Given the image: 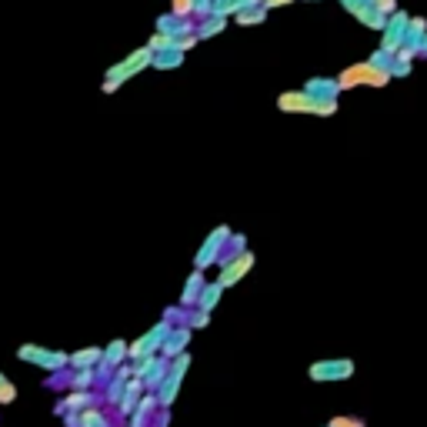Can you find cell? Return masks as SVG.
I'll list each match as a JSON object with an SVG mask.
<instances>
[{
    "instance_id": "cell-9",
    "label": "cell",
    "mask_w": 427,
    "mask_h": 427,
    "mask_svg": "<svg viewBox=\"0 0 427 427\" xmlns=\"http://www.w3.org/2000/svg\"><path fill=\"white\" fill-rule=\"evenodd\" d=\"M17 401V387L11 384L7 374H0V404H13Z\"/></svg>"
},
{
    "instance_id": "cell-3",
    "label": "cell",
    "mask_w": 427,
    "mask_h": 427,
    "mask_svg": "<svg viewBox=\"0 0 427 427\" xmlns=\"http://www.w3.org/2000/svg\"><path fill=\"white\" fill-rule=\"evenodd\" d=\"M17 357H21V361L37 364V367H47V371H60V367L70 361L67 354H60V351H40V347H21V351H17Z\"/></svg>"
},
{
    "instance_id": "cell-11",
    "label": "cell",
    "mask_w": 427,
    "mask_h": 427,
    "mask_svg": "<svg viewBox=\"0 0 427 427\" xmlns=\"http://www.w3.org/2000/svg\"><path fill=\"white\" fill-rule=\"evenodd\" d=\"M90 404V397L87 394H70V397H67V411H80V407H87Z\"/></svg>"
},
{
    "instance_id": "cell-7",
    "label": "cell",
    "mask_w": 427,
    "mask_h": 427,
    "mask_svg": "<svg viewBox=\"0 0 427 427\" xmlns=\"http://www.w3.org/2000/svg\"><path fill=\"white\" fill-rule=\"evenodd\" d=\"M80 427H110V424H107V417L100 414L97 407H87V411L80 414Z\"/></svg>"
},
{
    "instance_id": "cell-10",
    "label": "cell",
    "mask_w": 427,
    "mask_h": 427,
    "mask_svg": "<svg viewBox=\"0 0 427 427\" xmlns=\"http://www.w3.org/2000/svg\"><path fill=\"white\" fill-rule=\"evenodd\" d=\"M328 427H367L364 421H357V417H347V414H337V417H330Z\"/></svg>"
},
{
    "instance_id": "cell-4",
    "label": "cell",
    "mask_w": 427,
    "mask_h": 427,
    "mask_svg": "<svg viewBox=\"0 0 427 427\" xmlns=\"http://www.w3.org/2000/svg\"><path fill=\"white\" fill-rule=\"evenodd\" d=\"M161 340H164V328H157V330H153V334H151V337H144L141 344H134V347H131V354H134V357H141V361H144V357H147V354H151L153 347L161 344Z\"/></svg>"
},
{
    "instance_id": "cell-6",
    "label": "cell",
    "mask_w": 427,
    "mask_h": 427,
    "mask_svg": "<svg viewBox=\"0 0 427 427\" xmlns=\"http://www.w3.org/2000/svg\"><path fill=\"white\" fill-rule=\"evenodd\" d=\"M124 354H127V344H121V340H114L107 351L100 354V361H104V367H114V364L124 361Z\"/></svg>"
},
{
    "instance_id": "cell-1",
    "label": "cell",
    "mask_w": 427,
    "mask_h": 427,
    "mask_svg": "<svg viewBox=\"0 0 427 427\" xmlns=\"http://www.w3.org/2000/svg\"><path fill=\"white\" fill-rule=\"evenodd\" d=\"M187 364H190V357H187V354H177V364L171 367V371H167L164 381H161V394H157V404H164V407L174 404L177 391H180V381H184V374H187Z\"/></svg>"
},
{
    "instance_id": "cell-12",
    "label": "cell",
    "mask_w": 427,
    "mask_h": 427,
    "mask_svg": "<svg viewBox=\"0 0 427 427\" xmlns=\"http://www.w3.org/2000/svg\"><path fill=\"white\" fill-rule=\"evenodd\" d=\"M90 381H94V371H90V367H80V374L74 377V387H80V391H84Z\"/></svg>"
},
{
    "instance_id": "cell-8",
    "label": "cell",
    "mask_w": 427,
    "mask_h": 427,
    "mask_svg": "<svg viewBox=\"0 0 427 427\" xmlns=\"http://www.w3.org/2000/svg\"><path fill=\"white\" fill-rule=\"evenodd\" d=\"M247 267H251V257H241V261H234L227 271H224V284H234V281H237V277H241Z\"/></svg>"
},
{
    "instance_id": "cell-13",
    "label": "cell",
    "mask_w": 427,
    "mask_h": 427,
    "mask_svg": "<svg viewBox=\"0 0 427 427\" xmlns=\"http://www.w3.org/2000/svg\"><path fill=\"white\" fill-rule=\"evenodd\" d=\"M184 344H187V334H177V337H171V340H167V354H177Z\"/></svg>"
},
{
    "instance_id": "cell-2",
    "label": "cell",
    "mask_w": 427,
    "mask_h": 427,
    "mask_svg": "<svg viewBox=\"0 0 427 427\" xmlns=\"http://www.w3.org/2000/svg\"><path fill=\"white\" fill-rule=\"evenodd\" d=\"M307 374H310V381H347L354 374V364L347 357H340V361H318Z\"/></svg>"
},
{
    "instance_id": "cell-5",
    "label": "cell",
    "mask_w": 427,
    "mask_h": 427,
    "mask_svg": "<svg viewBox=\"0 0 427 427\" xmlns=\"http://www.w3.org/2000/svg\"><path fill=\"white\" fill-rule=\"evenodd\" d=\"M100 354L104 351H97V347H87V351H77V354H70V367H77V371H80V367H94V364L100 361Z\"/></svg>"
}]
</instances>
